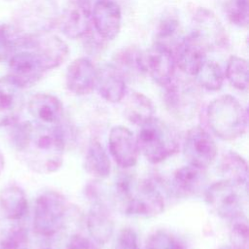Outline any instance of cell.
Listing matches in <instances>:
<instances>
[{
    "mask_svg": "<svg viewBox=\"0 0 249 249\" xmlns=\"http://www.w3.org/2000/svg\"><path fill=\"white\" fill-rule=\"evenodd\" d=\"M11 126V143L18 158L31 170L49 174L61 167L65 136L59 124L17 121Z\"/></svg>",
    "mask_w": 249,
    "mask_h": 249,
    "instance_id": "obj_1",
    "label": "cell"
},
{
    "mask_svg": "<svg viewBox=\"0 0 249 249\" xmlns=\"http://www.w3.org/2000/svg\"><path fill=\"white\" fill-rule=\"evenodd\" d=\"M206 121L211 131L222 140H234L247 129V109L232 95L213 99L206 109Z\"/></svg>",
    "mask_w": 249,
    "mask_h": 249,
    "instance_id": "obj_2",
    "label": "cell"
},
{
    "mask_svg": "<svg viewBox=\"0 0 249 249\" xmlns=\"http://www.w3.org/2000/svg\"><path fill=\"white\" fill-rule=\"evenodd\" d=\"M136 143L139 152L152 163H159L179 150V136L166 122L153 117L139 125Z\"/></svg>",
    "mask_w": 249,
    "mask_h": 249,
    "instance_id": "obj_3",
    "label": "cell"
},
{
    "mask_svg": "<svg viewBox=\"0 0 249 249\" xmlns=\"http://www.w3.org/2000/svg\"><path fill=\"white\" fill-rule=\"evenodd\" d=\"M67 211L65 197L56 191L42 193L35 201L33 229L41 236L51 237L63 227Z\"/></svg>",
    "mask_w": 249,
    "mask_h": 249,
    "instance_id": "obj_4",
    "label": "cell"
},
{
    "mask_svg": "<svg viewBox=\"0 0 249 249\" xmlns=\"http://www.w3.org/2000/svg\"><path fill=\"white\" fill-rule=\"evenodd\" d=\"M164 206V196L159 184L153 179H146L135 183L123 212L128 216L152 218L161 214Z\"/></svg>",
    "mask_w": 249,
    "mask_h": 249,
    "instance_id": "obj_5",
    "label": "cell"
},
{
    "mask_svg": "<svg viewBox=\"0 0 249 249\" xmlns=\"http://www.w3.org/2000/svg\"><path fill=\"white\" fill-rule=\"evenodd\" d=\"M57 21V6L54 0H30L22 7L17 25L26 36L49 32Z\"/></svg>",
    "mask_w": 249,
    "mask_h": 249,
    "instance_id": "obj_6",
    "label": "cell"
},
{
    "mask_svg": "<svg viewBox=\"0 0 249 249\" xmlns=\"http://www.w3.org/2000/svg\"><path fill=\"white\" fill-rule=\"evenodd\" d=\"M164 89V103L170 115L182 121L190 120L196 115L200 103V94L196 85L174 78Z\"/></svg>",
    "mask_w": 249,
    "mask_h": 249,
    "instance_id": "obj_7",
    "label": "cell"
},
{
    "mask_svg": "<svg viewBox=\"0 0 249 249\" xmlns=\"http://www.w3.org/2000/svg\"><path fill=\"white\" fill-rule=\"evenodd\" d=\"M239 189L241 187L222 179L207 187L204 192V199L219 217L230 221L243 213Z\"/></svg>",
    "mask_w": 249,
    "mask_h": 249,
    "instance_id": "obj_8",
    "label": "cell"
},
{
    "mask_svg": "<svg viewBox=\"0 0 249 249\" xmlns=\"http://www.w3.org/2000/svg\"><path fill=\"white\" fill-rule=\"evenodd\" d=\"M183 155L188 164L205 170L217 156V146L205 128L196 125L190 128L185 135Z\"/></svg>",
    "mask_w": 249,
    "mask_h": 249,
    "instance_id": "obj_9",
    "label": "cell"
},
{
    "mask_svg": "<svg viewBox=\"0 0 249 249\" xmlns=\"http://www.w3.org/2000/svg\"><path fill=\"white\" fill-rule=\"evenodd\" d=\"M192 34L207 51L224 50L229 45V37L225 27L216 15L206 9L199 8L193 17Z\"/></svg>",
    "mask_w": 249,
    "mask_h": 249,
    "instance_id": "obj_10",
    "label": "cell"
},
{
    "mask_svg": "<svg viewBox=\"0 0 249 249\" xmlns=\"http://www.w3.org/2000/svg\"><path fill=\"white\" fill-rule=\"evenodd\" d=\"M147 72L160 86L167 87L175 78V58L170 47L155 42L145 54Z\"/></svg>",
    "mask_w": 249,
    "mask_h": 249,
    "instance_id": "obj_11",
    "label": "cell"
},
{
    "mask_svg": "<svg viewBox=\"0 0 249 249\" xmlns=\"http://www.w3.org/2000/svg\"><path fill=\"white\" fill-rule=\"evenodd\" d=\"M63 34L69 39L87 36L91 25V7L89 0H69L60 18Z\"/></svg>",
    "mask_w": 249,
    "mask_h": 249,
    "instance_id": "obj_12",
    "label": "cell"
},
{
    "mask_svg": "<svg viewBox=\"0 0 249 249\" xmlns=\"http://www.w3.org/2000/svg\"><path fill=\"white\" fill-rule=\"evenodd\" d=\"M109 152L118 165L123 168L133 167L138 160L139 150L132 131L124 125H115L108 136Z\"/></svg>",
    "mask_w": 249,
    "mask_h": 249,
    "instance_id": "obj_13",
    "label": "cell"
},
{
    "mask_svg": "<svg viewBox=\"0 0 249 249\" xmlns=\"http://www.w3.org/2000/svg\"><path fill=\"white\" fill-rule=\"evenodd\" d=\"M8 61L10 75L23 89L35 85L47 71L38 54L30 49L15 53Z\"/></svg>",
    "mask_w": 249,
    "mask_h": 249,
    "instance_id": "obj_14",
    "label": "cell"
},
{
    "mask_svg": "<svg viewBox=\"0 0 249 249\" xmlns=\"http://www.w3.org/2000/svg\"><path fill=\"white\" fill-rule=\"evenodd\" d=\"M23 88L9 74L0 78V127L16 123L23 109Z\"/></svg>",
    "mask_w": 249,
    "mask_h": 249,
    "instance_id": "obj_15",
    "label": "cell"
},
{
    "mask_svg": "<svg viewBox=\"0 0 249 249\" xmlns=\"http://www.w3.org/2000/svg\"><path fill=\"white\" fill-rule=\"evenodd\" d=\"M26 49H30L38 54L47 71L63 63L69 53L67 44L58 36L48 32L30 36Z\"/></svg>",
    "mask_w": 249,
    "mask_h": 249,
    "instance_id": "obj_16",
    "label": "cell"
},
{
    "mask_svg": "<svg viewBox=\"0 0 249 249\" xmlns=\"http://www.w3.org/2000/svg\"><path fill=\"white\" fill-rule=\"evenodd\" d=\"M91 21L103 40H113L122 25V12L115 0H97L91 9Z\"/></svg>",
    "mask_w": 249,
    "mask_h": 249,
    "instance_id": "obj_17",
    "label": "cell"
},
{
    "mask_svg": "<svg viewBox=\"0 0 249 249\" xmlns=\"http://www.w3.org/2000/svg\"><path fill=\"white\" fill-rule=\"evenodd\" d=\"M172 51L176 66L189 76H195L206 60V50L192 33L181 38Z\"/></svg>",
    "mask_w": 249,
    "mask_h": 249,
    "instance_id": "obj_18",
    "label": "cell"
},
{
    "mask_svg": "<svg viewBox=\"0 0 249 249\" xmlns=\"http://www.w3.org/2000/svg\"><path fill=\"white\" fill-rule=\"evenodd\" d=\"M97 69L90 59L79 57L74 59L66 71V87L76 95H86L96 86Z\"/></svg>",
    "mask_w": 249,
    "mask_h": 249,
    "instance_id": "obj_19",
    "label": "cell"
},
{
    "mask_svg": "<svg viewBox=\"0 0 249 249\" xmlns=\"http://www.w3.org/2000/svg\"><path fill=\"white\" fill-rule=\"evenodd\" d=\"M87 228L90 238L98 245L109 241L114 233L115 223L109 208L95 198L87 215Z\"/></svg>",
    "mask_w": 249,
    "mask_h": 249,
    "instance_id": "obj_20",
    "label": "cell"
},
{
    "mask_svg": "<svg viewBox=\"0 0 249 249\" xmlns=\"http://www.w3.org/2000/svg\"><path fill=\"white\" fill-rule=\"evenodd\" d=\"M29 114L37 123L55 125L59 124L63 116V106L60 100L49 93H36L27 104Z\"/></svg>",
    "mask_w": 249,
    "mask_h": 249,
    "instance_id": "obj_21",
    "label": "cell"
},
{
    "mask_svg": "<svg viewBox=\"0 0 249 249\" xmlns=\"http://www.w3.org/2000/svg\"><path fill=\"white\" fill-rule=\"evenodd\" d=\"M95 88H97L99 95L110 103L122 101L126 92L125 79L112 64H105L97 69Z\"/></svg>",
    "mask_w": 249,
    "mask_h": 249,
    "instance_id": "obj_22",
    "label": "cell"
},
{
    "mask_svg": "<svg viewBox=\"0 0 249 249\" xmlns=\"http://www.w3.org/2000/svg\"><path fill=\"white\" fill-rule=\"evenodd\" d=\"M204 170L193 165H184L173 173L170 188L179 197H188L199 193L205 183Z\"/></svg>",
    "mask_w": 249,
    "mask_h": 249,
    "instance_id": "obj_23",
    "label": "cell"
},
{
    "mask_svg": "<svg viewBox=\"0 0 249 249\" xmlns=\"http://www.w3.org/2000/svg\"><path fill=\"white\" fill-rule=\"evenodd\" d=\"M111 64L124 79L138 78L147 72L145 53L135 46H128L119 50L114 54Z\"/></svg>",
    "mask_w": 249,
    "mask_h": 249,
    "instance_id": "obj_24",
    "label": "cell"
},
{
    "mask_svg": "<svg viewBox=\"0 0 249 249\" xmlns=\"http://www.w3.org/2000/svg\"><path fill=\"white\" fill-rule=\"evenodd\" d=\"M28 209L24 191L16 185L8 186L0 193V210L5 218L18 221L23 218Z\"/></svg>",
    "mask_w": 249,
    "mask_h": 249,
    "instance_id": "obj_25",
    "label": "cell"
},
{
    "mask_svg": "<svg viewBox=\"0 0 249 249\" xmlns=\"http://www.w3.org/2000/svg\"><path fill=\"white\" fill-rule=\"evenodd\" d=\"M84 168L90 176L96 179H105L111 173L109 156L97 140H92L87 147L84 158Z\"/></svg>",
    "mask_w": 249,
    "mask_h": 249,
    "instance_id": "obj_26",
    "label": "cell"
},
{
    "mask_svg": "<svg viewBox=\"0 0 249 249\" xmlns=\"http://www.w3.org/2000/svg\"><path fill=\"white\" fill-rule=\"evenodd\" d=\"M124 114L129 123L139 126L155 117V107L148 96L133 91L125 99Z\"/></svg>",
    "mask_w": 249,
    "mask_h": 249,
    "instance_id": "obj_27",
    "label": "cell"
},
{
    "mask_svg": "<svg viewBox=\"0 0 249 249\" xmlns=\"http://www.w3.org/2000/svg\"><path fill=\"white\" fill-rule=\"evenodd\" d=\"M219 169L223 179L229 180L241 188H246L248 181L247 162L237 153L231 151L224 154L220 160Z\"/></svg>",
    "mask_w": 249,
    "mask_h": 249,
    "instance_id": "obj_28",
    "label": "cell"
},
{
    "mask_svg": "<svg viewBox=\"0 0 249 249\" xmlns=\"http://www.w3.org/2000/svg\"><path fill=\"white\" fill-rule=\"evenodd\" d=\"M29 37L21 33L15 25L0 24V62L9 60L18 50L25 49L29 43Z\"/></svg>",
    "mask_w": 249,
    "mask_h": 249,
    "instance_id": "obj_29",
    "label": "cell"
},
{
    "mask_svg": "<svg viewBox=\"0 0 249 249\" xmlns=\"http://www.w3.org/2000/svg\"><path fill=\"white\" fill-rule=\"evenodd\" d=\"M195 76H196L199 86L207 90L215 91L222 88L225 72L216 61L205 60Z\"/></svg>",
    "mask_w": 249,
    "mask_h": 249,
    "instance_id": "obj_30",
    "label": "cell"
},
{
    "mask_svg": "<svg viewBox=\"0 0 249 249\" xmlns=\"http://www.w3.org/2000/svg\"><path fill=\"white\" fill-rule=\"evenodd\" d=\"M225 77L229 83L239 90L248 88V62L245 58L231 55L228 59Z\"/></svg>",
    "mask_w": 249,
    "mask_h": 249,
    "instance_id": "obj_31",
    "label": "cell"
},
{
    "mask_svg": "<svg viewBox=\"0 0 249 249\" xmlns=\"http://www.w3.org/2000/svg\"><path fill=\"white\" fill-rule=\"evenodd\" d=\"M0 249H29L28 231L21 225H12L0 233Z\"/></svg>",
    "mask_w": 249,
    "mask_h": 249,
    "instance_id": "obj_32",
    "label": "cell"
},
{
    "mask_svg": "<svg viewBox=\"0 0 249 249\" xmlns=\"http://www.w3.org/2000/svg\"><path fill=\"white\" fill-rule=\"evenodd\" d=\"M145 249H188L186 242L167 230H157L146 239Z\"/></svg>",
    "mask_w": 249,
    "mask_h": 249,
    "instance_id": "obj_33",
    "label": "cell"
},
{
    "mask_svg": "<svg viewBox=\"0 0 249 249\" xmlns=\"http://www.w3.org/2000/svg\"><path fill=\"white\" fill-rule=\"evenodd\" d=\"M229 240L232 249H248L249 228L244 213L230 220Z\"/></svg>",
    "mask_w": 249,
    "mask_h": 249,
    "instance_id": "obj_34",
    "label": "cell"
},
{
    "mask_svg": "<svg viewBox=\"0 0 249 249\" xmlns=\"http://www.w3.org/2000/svg\"><path fill=\"white\" fill-rule=\"evenodd\" d=\"M225 13L229 21L233 25L241 28L248 26V0H228L225 6Z\"/></svg>",
    "mask_w": 249,
    "mask_h": 249,
    "instance_id": "obj_35",
    "label": "cell"
},
{
    "mask_svg": "<svg viewBox=\"0 0 249 249\" xmlns=\"http://www.w3.org/2000/svg\"><path fill=\"white\" fill-rule=\"evenodd\" d=\"M178 29H179V22L175 18L169 17L164 18L159 26L156 41L170 47V40L176 38Z\"/></svg>",
    "mask_w": 249,
    "mask_h": 249,
    "instance_id": "obj_36",
    "label": "cell"
},
{
    "mask_svg": "<svg viewBox=\"0 0 249 249\" xmlns=\"http://www.w3.org/2000/svg\"><path fill=\"white\" fill-rule=\"evenodd\" d=\"M113 249H140L136 231L129 227L122 229L117 235Z\"/></svg>",
    "mask_w": 249,
    "mask_h": 249,
    "instance_id": "obj_37",
    "label": "cell"
},
{
    "mask_svg": "<svg viewBox=\"0 0 249 249\" xmlns=\"http://www.w3.org/2000/svg\"><path fill=\"white\" fill-rule=\"evenodd\" d=\"M97 245L91 238L75 233L68 239L65 249H98Z\"/></svg>",
    "mask_w": 249,
    "mask_h": 249,
    "instance_id": "obj_38",
    "label": "cell"
},
{
    "mask_svg": "<svg viewBox=\"0 0 249 249\" xmlns=\"http://www.w3.org/2000/svg\"><path fill=\"white\" fill-rule=\"evenodd\" d=\"M4 166H5V159H4L3 155H2V153L0 152V174L3 171V169H4Z\"/></svg>",
    "mask_w": 249,
    "mask_h": 249,
    "instance_id": "obj_39",
    "label": "cell"
},
{
    "mask_svg": "<svg viewBox=\"0 0 249 249\" xmlns=\"http://www.w3.org/2000/svg\"><path fill=\"white\" fill-rule=\"evenodd\" d=\"M219 249H232L230 245H224V246H222V247H220Z\"/></svg>",
    "mask_w": 249,
    "mask_h": 249,
    "instance_id": "obj_40",
    "label": "cell"
},
{
    "mask_svg": "<svg viewBox=\"0 0 249 249\" xmlns=\"http://www.w3.org/2000/svg\"><path fill=\"white\" fill-rule=\"evenodd\" d=\"M41 249H50V248H41Z\"/></svg>",
    "mask_w": 249,
    "mask_h": 249,
    "instance_id": "obj_41",
    "label": "cell"
}]
</instances>
